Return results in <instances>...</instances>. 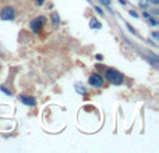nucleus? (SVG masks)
Instances as JSON below:
<instances>
[{
	"label": "nucleus",
	"mask_w": 159,
	"mask_h": 153,
	"mask_svg": "<svg viewBox=\"0 0 159 153\" xmlns=\"http://www.w3.org/2000/svg\"><path fill=\"white\" fill-rule=\"evenodd\" d=\"M119 2H120V3H122V4H124V6H126V4H127V0H119Z\"/></svg>",
	"instance_id": "22"
},
{
	"label": "nucleus",
	"mask_w": 159,
	"mask_h": 153,
	"mask_svg": "<svg viewBox=\"0 0 159 153\" xmlns=\"http://www.w3.org/2000/svg\"><path fill=\"white\" fill-rule=\"evenodd\" d=\"M151 2H152L154 4H158V3H159V0H151Z\"/></svg>",
	"instance_id": "23"
},
{
	"label": "nucleus",
	"mask_w": 159,
	"mask_h": 153,
	"mask_svg": "<svg viewBox=\"0 0 159 153\" xmlns=\"http://www.w3.org/2000/svg\"><path fill=\"white\" fill-rule=\"evenodd\" d=\"M103 57H102V54H96V60H102Z\"/></svg>",
	"instance_id": "20"
},
{
	"label": "nucleus",
	"mask_w": 159,
	"mask_h": 153,
	"mask_svg": "<svg viewBox=\"0 0 159 153\" xmlns=\"http://www.w3.org/2000/svg\"><path fill=\"white\" fill-rule=\"evenodd\" d=\"M35 3H37L38 6H42V4L45 3V0H35Z\"/></svg>",
	"instance_id": "18"
},
{
	"label": "nucleus",
	"mask_w": 159,
	"mask_h": 153,
	"mask_svg": "<svg viewBox=\"0 0 159 153\" xmlns=\"http://www.w3.org/2000/svg\"><path fill=\"white\" fill-rule=\"evenodd\" d=\"M152 14H154V16H158V14H159V11L155 9V10H152Z\"/></svg>",
	"instance_id": "21"
},
{
	"label": "nucleus",
	"mask_w": 159,
	"mask_h": 153,
	"mask_svg": "<svg viewBox=\"0 0 159 153\" xmlns=\"http://www.w3.org/2000/svg\"><path fill=\"white\" fill-rule=\"evenodd\" d=\"M143 17H144V18H147V20H148L149 17H151V14H149V13H147V11L144 10V13H143Z\"/></svg>",
	"instance_id": "16"
},
{
	"label": "nucleus",
	"mask_w": 159,
	"mask_h": 153,
	"mask_svg": "<svg viewBox=\"0 0 159 153\" xmlns=\"http://www.w3.org/2000/svg\"><path fill=\"white\" fill-rule=\"evenodd\" d=\"M138 6L143 9V10H147L149 7V0H138Z\"/></svg>",
	"instance_id": "8"
},
{
	"label": "nucleus",
	"mask_w": 159,
	"mask_h": 153,
	"mask_svg": "<svg viewBox=\"0 0 159 153\" xmlns=\"http://www.w3.org/2000/svg\"><path fill=\"white\" fill-rule=\"evenodd\" d=\"M20 100L23 102L24 104H26V106H35V104H37V99L34 98V96H25V95H21Z\"/></svg>",
	"instance_id": "5"
},
{
	"label": "nucleus",
	"mask_w": 159,
	"mask_h": 153,
	"mask_svg": "<svg viewBox=\"0 0 159 153\" xmlns=\"http://www.w3.org/2000/svg\"><path fill=\"white\" fill-rule=\"evenodd\" d=\"M76 91L78 92V93H83V95H85V93H87L85 86H84V85H80V84H77V85H76Z\"/></svg>",
	"instance_id": "10"
},
{
	"label": "nucleus",
	"mask_w": 159,
	"mask_h": 153,
	"mask_svg": "<svg viewBox=\"0 0 159 153\" xmlns=\"http://www.w3.org/2000/svg\"><path fill=\"white\" fill-rule=\"evenodd\" d=\"M50 18H52V21H53V24H55V25H57V24L60 23V17H59V14H57V13H52Z\"/></svg>",
	"instance_id": "9"
},
{
	"label": "nucleus",
	"mask_w": 159,
	"mask_h": 153,
	"mask_svg": "<svg viewBox=\"0 0 159 153\" xmlns=\"http://www.w3.org/2000/svg\"><path fill=\"white\" fill-rule=\"evenodd\" d=\"M88 82H90L91 86H95V88H101L103 86V77L98 72H92L88 78Z\"/></svg>",
	"instance_id": "4"
},
{
	"label": "nucleus",
	"mask_w": 159,
	"mask_h": 153,
	"mask_svg": "<svg viewBox=\"0 0 159 153\" xmlns=\"http://www.w3.org/2000/svg\"><path fill=\"white\" fill-rule=\"evenodd\" d=\"M130 16H131V17H134V18H138V14H137L136 11H132V10L130 11Z\"/></svg>",
	"instance_id": "17"
},
{
	"label": "nucleus",
	"mask_w": 159,
	"mask_h": 153,
	"mask_svg": "<svg viewBox=\"0 0 159 153\" xmlns=\"http://www.w3.org/2000/svg\"><path fill=\"white\" fill-rule=\"evenodd\" d=\"M90 26L92 28V30H101V28H102V24L96 20L95 17H92V18L90 20Z\"/></svg>",
	"instance_id": "6"
},
{
	"label": "nucleus",
	"mask_w": 159,
	"mask_h": 153,
	"mask_svg": "<svg viewBox=\"0 0 159 153\" xmlns=\"http://www.w3.org/2000/svg\"><path fill=\"white\" fill-rule=\"evenodd\" d=\"M152 36L155 38V39H158V38H159V33H158V32H152Z\"/></svg>",
	"instance_id": "19"
},
{
	"label": "nucleus",
	"mask_w": 159,
	"mask_h": 153,
	"mask_svg": "<svg viewBox=\"0 0 159 153\" xmlns=\"http://www.w3.org/2000/svg\"><path fill=\"white\" fill-rule=\"evenodd\" d=\"M45 24H46V17L39 16V17H37V18H34V20L30 23V28H31L32 32L38 33V32L42 31V28H43Z\"/></svg>",
	"instance_id": "2"
},
{
	"label": "nucleus",
	"mask_w": 159,
	"mask_h": 153,
	"mask_svg": "<svg viewBox=\"0 0 159 153\" xmlns=\"http://www.w3.org/2000/svg\"><path fill=\"white\" fill-rule=\"evenodd\" d=\"M148 60H149V63H151L154 67H158L159 60H158V57H156V56H154V54H151V53H149V54H148Z\"/></svg>",
	"instance_id": "7"
},
{
	"label": "nucleus",
	"mask_w": 159,
	"mask_h": 153,
	"mask_svg": "<svg viewBox=\"0 0 159 153\" xmlns=\"http://www.w3.org/2000/svg\"><path fill=\"white\" fill-rule=\"evenodd\" d=\"M14 17H16V10L11 6L3 7L2 11H0V18L3 21H11V20H14Z\"/></svg>",
	"instance_id": "3"
},
{
	"label": "nucleus",
	"mask_w": 159,
	"mask_h": 153,
	"mask_svg": "<svg viewBox=\"0 0 159 153\" xmlns=\"http://www.w3.org/2000/svg\"><path fill=\"white\" fill-rule=\"evenodd\" d=\"M126 26H127V28H129V30H130V31H131V32H132V33H136V31H134V28H132V26H131V25H130V24H129V23H126Z\"/></svg>",
	"instance_id": "15"
},
{
	"label": "nucleus",
	"mask_w": 159,
	"mask_h": 153,
	"mask_svg": "<svg viewBox=\"0 0 159 153\" xmlns=\"http://www.w3.org/2000/svg\"><path fill=\"white\" fill-rule=\"evenodd\" d=\"M99 2H101L102 4H105V6H108V7L110 6V0H99Z\"/></svg>",
	"instance_id": "14"
},
{
	"label": "nucleus",
	"mask_w": 159,
	"mask_h": 153,
	"mask_svg": "<svg viewBox=\"0 0 159 153\" xmlns=\"http://www.w3.org/2000/svg\"><path fill=\"white\" fill-rule=\"evenodd\" d=\"M94 9H95V11H96V13H98V14H101V16H103V10H102V9H101V7L95 6V7H94Z\"/></svg>",
	"instance_id": "13"
},
{
	"label": "nucleus",
	"mask_w": 159,
	"mask_h": 153,
	"mask_svg": "<svg viewBox=\"0 0 159 153\" xmlns=\"http://www.w3.org/2000/svg\"><path fill=\"white\" fill-rule=\"evenodd\" d=\"M0 91L3 92V93H6V95H11V92L9 91L7 88H4V86H0Z\"/></svg>",
	"instance_id": "12"
},
{
	"label": "nucleus",
	"mask_w": 159,
	"mask_h": 153,
	"mask_svg": "<svg viewBox=\"0 0 159 153\" xmlns=\"http://www.w3.org/2000/svg\"><path fill=\"white\" fill-rule=\"evenodd\" d=\"M148 21H149V24H151V25H158V24H159V21L156 20V18H154V17H149Z\"/></svg>",
	"instance_id": "11"
},
{
	"label": "nucleus",
	"mask_w": 159,
	"mask_h": 153,
	"mask_svg": "<svg viewBox=\"0 0 159 153\" xmlns=\"http://www.w3.org/2000/svg\"><path fill=\"white\" fill-rule=\"evenodd\" d=\"M103 75L112 85H122L124 82V75L115 68H106L103 71Z\"/></svg>",
	"instance_id": "1"
}]
</instances>
